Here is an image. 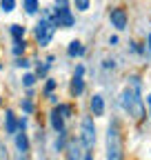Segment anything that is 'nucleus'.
<instances>
[{
	"instance_id": "nucleus-4",
	"label": "nucleus",
	"mask_w": 151,
	"mask_h": 160,
	"mask_svg": "<svg viewBox=\"0 0 151 160\" xmlns=\"http://www.w3.org/2000/svg\"><path fill=\"white\" fill-rule=\"evenodd\" d=\"M80 142L85 149H93L96 145V125H93V118L85 116L82 118V125H80Z\"/></svg>"
},
{
	"instance_id": "nucleus-29",
	"label": "nucleus",
	"mask_w": 151,
	"mask_h": 160,
	"mask_svg": "<svg viewBox=\"0 0 151 160\" xmlns=\"http://www.w3.org/2000/svg\"><path fill=\"white\" fill-rule=\"evenodd\" d=\"M147 49H149V51H151V33H149V36H147Z\"/></svg>"
},
{
	"instance_id": "nucleus-12",
	"label": "nucleus",
	"mask_w": 151,
	"mask_h": 160,
	"mask_svg": "<svg viewBox=\"0 0 151 160\" xmlns=\"http://www.w3.org/2000/svg\"><path fill=\"white\" fill-rule=\"evenodd\" d=\"M16 147H18V151H20V153L29 151V138H27L25 131H18V133H16Z\"/></svg>"
},
{
	"instance_id": "nucleus-30",
	"label": "nucleus",
	"mask_w": 151,
	"mask_h": 160,
	"mask_svg": "<svg viewBox=\"0 0 151 160\" xmlns=\"http://www.w3.org/2000/svg\"><path fill=\"white\" fill-rule=\"evenodd\" d=\"M82 160H93V153H89V151H87V153H85V158H82Z\"/></svg>"
},
{
	"instance_id": "nucleus-13",
	"label": "nucleus",
	"mask_w": 151,
	"mask_h": 160,
	"mask_svg": "<svg viewBox=\"0 0 151 160\" xmlns=\"http://www.w3.org/2000/svg\"><path fill=\"white\" fill-rule=\"evenodd\" d=\"M67 158L69 160H80V145L76 142V140H71L67 145Z\"/></svg>"
},
{
	"instance_id": "nucleus-15",
	"label": "nucleus",
	"mask_w": 151,
	"mask_h": 160,
	"mask_svg": "<svg viewBox=\"0 0 151 160\" xmlns=\"http://www.w3.org/2000/svg\"><path fill=\"white\" fill-rule=\"evenodd\" d=\"M9 31H11L13 40H22V38H25V27H22V25H11Z\"/></svg>"
},
{
	"instance_id": "nucleus-28",
	"label": "nucleus",
	"mask_w": 151,
	"mask_h": 160,
	"mask_svg": "<svg viewBox=\"0 0 151 160\" xmlns=\"http://www.w3.org/2000/svg\"><path fill=\"white\" fill-rule=\"evenodd\" d=\"M147 107H149V116H151V93L147 96Z\"/></svg>"
},
{
	"instance_id": "nucleus-9",
	"label": "nucleus",
	"mask_w": 151,
	"mask_h": 160,
	"mask_svg": "<svg viewBox=\"0 0 151 160\" xmlns=\"http://www.w3.org/2000/svg\"><path fill=\"white\" fill-rule=\"evenodd\" d=\"M49 120H51V127L58 131V133H62V131H65V118H62V113L58 111V107H56V109L49 113Z\"/></svg>"
},
{
	"instance_id": "nucleus-24",
	"label": "nucleus",
	"mask_w": 151,
	"mask_h": 160,
	"mask_svg": "<svg viewBox=\"0 0 151 160\" xmlns=\"http://www.w3.org/2000/svg\"><path fill=\"white\" fill-rule=\"evenodd\" d=\"M18 129H20V131L27 129V118H25V116H22V118H18Z\"/></svg>"
},
{
	"instance_id": "nucleus-25",
	"label": "nucleus",
	"mask_w": 151,
	"mask_h": 160,
	"mask_svg": "<svg viewBox=\"0 0 151 160\" xmlns=\"http://www.w3.org/2000/svg\"><path fill=\"white\" fill-rule=\"evenodd\" d=\"M129 45H131V49H134L136 53H144V51H147V49H142V47H140L138 42H129Z\"/></svg>"
},
{
	"instance_id": "nucleus-1",
	"label": "nucleus",
	"mask_w": 151,
	"mask_h": 160,
	"mask_svg": "<svg viewBox=\"0 0 151 160\" xmlns=\"http://www.w3.org/2000/svg\"><path fill=\"white\" fill-rule=\"evenodd\" d=\"M120 105L122 109L134 118V120H142L144 118V100H142V82L138 76L129 78L127 89L120 93Z\"/></svg>"
},
{
	"instance_id": "nucleus-6",
	"label": "nucleus",
	"mask_w": 151,
	"mask_h": 160,
	"mask_svg": "<svg viewBox=\"0 0 151 160\" xmlns=\"http://www.w3.org/2000/svg\"><path fill=\"white\" fill-rule=\"evenodd\" d=\"M109 22H111V27H116L118 31H122L129 25V16H127V11L122 7H113L109 11Z\"/></svg>"
},
{
	"instance_id": "nucleus-18",
	"label": "nucleus",
	"mask_w": 151,
	"mask_h": 160,
	"mask_svg": "<svg viewBox=\"0 0 151 160\" xmlns=\"http://www.w3.org/2000/svg\"><path fill=\"white\" fill-rule=\"evenodd\" d=\"M73 7L78 11H87L89 9V0H73Z\"/></svg>"
},
{
	"instance_id": "nucleus-7",
	"label": "nucleus",
	"mask_w": 151,
	"mask_h": 160,
	"mask_svg": "<svg viewBox=\"0 0 151 160\" xmlns=\"http://www.w3.org/2000/svg\"><path fill=\"white\" fill-rule=\"evenodd\" d=\"M89 107H91V113H93V118H98V116H102L105 113V98L100 96V93H96L91 98V102H89Z\"/></svg>"
},
{
	"instance_id": "nucleus-31",
	"label": "nucleus",
	"mask_w": 151,
	"mask_h": 160,
	"mask_svg": "<svg viewBox=\"0 0 151 160\" xmlns=\"http://www.w3.org/2000/svg\"><path fill=\"white\" fill-rule=\"evenodd\" d=\"M0 102H2V100H0Z\"/></svg>"
},
{
	"instance_id": "nucleus-8",
	"label": "nucleus",
	"mask_w": 151,
	"mask_h": 160,
	"mask_svg": "<svg viewBox=\"0 0 151 160\" xmlns=\"http://www.w3.org/2000/svg\"><path fill=\"white\" fill-rule=\"evenodd\" d=\"M5 129H7L9 136H16L18 133V120H16V116H13L11 109L5 111Z\"/></svg>"
},
{
	"instance_id": "nucleus-27",
	"label": "nucleus",
	"mask_w": 151,
	"mask_h": 160,
	"mask_svg": "<svg viewBox=\"0 0 151 160\" xmlns=\"http://www.w3.org/2000/svg\"><path fill=\"white\" fill-rule=\"evenodd\" d=\"M109 45H118V36H111L109 38Z\"/></svg>"
},
{
	"instance_id": "nucleus-21",
	"label": "nucleus",
	"mask_w": 151,
	"mask_h": 160,
	"mask_svg": "<svg viewBox=\"0 0 151 160\" xmlns=\"http://www.w3.org/2000/svg\"><path fill=\"white\" fill-rule=\"evenodd\" d=\"M22 111H25V113H31V111H33V102H31L29 98L22 100Z\"/></svg>"
},
{
	"instance_id": "nucleus-3",
	"label": "nucleus",
	"mask_w": 151,
	"mask_h": 160,
	"mask_svg": "<svg viewBox=\"0 0 151 160\" xmlns=\"http://www.w3.org/2000/svg\"><path fill=\"white\" fill-rule=\"evenodd\" d=\"M56 33V25L51 22L49 18H40V22L36 25V40L40 47H47L51 42V38Z\"/></svg>"
},
{
	"instance_id": "nucleus-14",
	"label": "nucleus",
	"mask_w": 151,
	"mask_h": 160,
	"mask_svg": "<svg viewBox=\"0 0 151 160\" xmlns=\"http://www.w3.org/2000/svg\"><path fill=\"white\" fill-rule=\"evenodd\" d=\"M38 9H40V5H38V0H25V11L29 16H36Z\"/></svg>"
},
{
	"instance_id": "nucleus-11",
	"label": "nucleus",
	"mask_w": 151,
	"mask_h": 160,
	"mask_svg": "<svg viewBox=\"0 0 151 160\" xmlns=\"http://www.w3.org/2000/svg\"><path fill=\"white\" fill-rule=\"evenodd\" d=\"M69 91H71L73 98L82 96V91H85V80H82V76H73V78H71V87H69Z\"/></svg>"
},
{
	"instance_id": "nucleus-2",
	"label": "nucleus",
	"mask_w": 151,
	"mask_h": 160,
	"mask_svg": "<svg viewBox=\"0 0 151 160\" xmlns=\"http://www.w3.org/2000/svg\"><path fill=\"white\" fill-rule=\"evenodd\" d=\"M107 160H124V147H122V131L116 118L111 120L107 129Z\"/></svg>"
},
{
	"instance_id": "nucleus-22",
	"label": "nucleus",
	"mask_w": 151,
	"mask_h": 160,
	"mask_svg": "<svg viewBox=\"0 0 151 160\" xmlns=\"http://www.w3.org/2000/svg\"><path fill=\"white\" fill-rule=\"evenodd\" d=\"M53 89H56V80H51V78H49V80H47V85H45V93H47V96H51V91H53Z\"/></svg>"
},
{
	"instance_id": "nucleus-16",
	"label": "nucleus",
	"mask_w": 151,
	"mask_h": 160,
	"mask_svg": "<svg viewBox=\"0 0 151 160\" xmlns=\"http://www.w3.org/2000/svg\"><path fill=\"white\" fill-rule=\"evenodd\" d=\"M25 49H27V42H25V38H22V40H13V53H16V56L25 53Z\"/></svg>"
},
{
	"instance_id": "nucleus-20",
	"label": "nucleus",
	"mask_w": 151,
	"mask_h": 160,
	"mask_svg": "<svg viewBox=\"0 0 151 160\" xmlns=\"http://www.w3.org/2000/svg\"><path fill=\"white\" fill-rule=\"evenodd\" d=\"M33 82H36V76L33 73H25L22 76V85L25 87H33Z\"/></svg>"
},
{
	"instance_id": "nucleus-10",
	"label": "nucleus",
	"mask_w": 151,
	"mask_h": 160,
	"mask_svg": "<svg viewBox=\"0 0 151 160\" xmlns=\"http://www.w3.org/2000/svg\"><path fill=\"white\" fill-rule=\"evenodd\" d=\"M85 45L80 42V40H71L69 42V47H67V53H69V58H80V56H85Z\"/></svg>"
},
{
	"instance_id": "nucleus-23",
	"label": "nucleus",
	"mask_w": 151,
	"mask_h": 160,
	"mask_svg": "<svg viewBox=\"0 0 151 160\" xmlns=\"http://www.w3.org/2000/svg\"><path fill=\"white\" fill-rule=\"evenodd\" d=\"M16 67L27 69V67H29V60H27V58H18V60H16Z\"/></svg>"
},
{
	"instance_id": "nucleus-19",
	"label": "nucleus",
	"mask_w": 151,
	"mask_h": 160,
	"mask_svg": "<svg viewBox=\"0 0 151 160\" xmlns=\"http://www.w3.org/2000/svg\"><path fill=\"white\" fill-rule=\"evenodd\" d=\"M58 111L62 113V118H69V116L73 113V109H71V105H58Z\"/></svg>"
},
{
	"instance_id": "nucleus-17",
	"label": "nucleus",
	"mask_w": 151,
	"mask_h": 160,
	"mask_svg": "<svg viewBox=\"0 0 151 160\" xmlns=\"http://www.w3.org/2000/svg\"><path fill=\"white\" fill-rule=\"evenodd\" d=\"M0 9H2L5 13H11L16 9V0H0Z\"/></svg>"
},
{
	"instance_id": "nucleus-26",
	"label": "nucleus",
	"mask_w": 151,
	"mask_h": 160,
	"mask_svg": "<svg viewBox=\"0 0 151 160\" xmlns=\"http://www.w3.org/2000/svg\"><path fill=\"white\" fill-rule=\"evenodd\" d=\"M105 69H113V60H105Z\"/></svg>"
},
{
	"instance_id": "nucleus-5",
	"label": "nucleus",
	"mask_w": 151,
	"mask_h": 160,
	"mask_svg": "<svg viewBox=\"0 0 151 160\" xmlns=\"http://www.w3.org/2000/svg\"><path fill=\"white\" fill-rule=\"evenodd\" d=\"M51 22H53L56 27H65V29L73 27V13H71V9H69V5H65V7H56V9H53Z\"/></svg>"
}]
</instances>
